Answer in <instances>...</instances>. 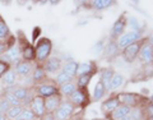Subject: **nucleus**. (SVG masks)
<instances>
[{"label":"nucleus","mask_w":153,"mask_h":120,"mask_svg":"<svg viewBox=\"0 0 153 120\" xmlns=\"http://www.w3.org/2000/svg\"><path fill=\"white\" fill-rule=\"evenodd\" d=\"M33 46H35V52H36V63L42 65L51 55L52 42L50 38L41 37V38H38L37 42Z\"/></svg>","instance_id":"f257e3e1"},{"label":"nucleus","mask_w":153,"mask_h":120,"mask_svg":"<svg viewBox=\"0 0 153 120\" xmlns=\"http://www.w3.org/2000/svg\"><path fill=\"white\" fill-rule=\"evenodd\" d=\"M19 35L17 38V42L19 47H21V54H22V60L30 61L32 63L33 60H36V52H35V46L27 41V38L19 32Z\"/></svg>","instance_id":"f03ea898"},{"label":"nucleus","mask_w":153,"mask_h":120,"mask_svg":"<svg viewBox=\"0 0 153 120\" xmlns=\"http://www.w3.org/2000/svg\"><path fill=\"white\" fill-rule=\"evenodd\" d=\"M36 89V96H40L42 98L50 97V96H55V95H60L59 87L54 83V82H42L40 84L35 86Z\"/></svg>","instance_id":"7ed1b4c3"},{"label":"nucleus","mask_w":153,"mask_h":120,"mask_svg":"<svg viewBox=\"0 0 153 120\" xmlns=\"http://www.w3.org/2000/svg\"><path fill=\"white\" fill-rule=\"evenodd\" d=\"M140 38H142V36H140L139 31H129V32L123 33V35L117 38L116 44L119 46V49L124 50L125 47L135 44V42H138V41H140Z\"/></svg>","instance_id":"20e7f679"},{"label":"nucleus","mask_w":153,"mask_h":120,"mask_svg":"<svg viewBox=\"0 0 153 120\" xmlns=\"http://www.w3.org/2000/svg\"><path fill=\"white\" fill-rule=\"evenodd\" d=\"M75 111V106L69 101H63L60 106L54 113V116L56 120H69Z\"/></svg>","instance_id":"39448f33"},{"label":"nucleus","mask_w":153,"mask_h":120,"mask_svg":"<svg viewBox=\"0 0 153 120\" xmlns=\"http://www.w3.org/2000/svg\"><path fill=\"white\" fill-rule=\"evenodd\" d=\"M68 101L70 104H73L74 106L76 107H84L85 105H88L89 98H88V91L87 89H79L76 88L73 93L69 96Z\"/></svg>","instance_id":"423d86ee"},{"label":"nucleus","mask_w":153,"mask_h":120,"mask_svg":"<svg viewBox=\"0 0 153 120\" xmlns=\"http://www.w3.org/2000/svg\"><path fill=\"white\" fill-rule=\"evenodd\" d=\"M138 57L143 64H151L153 61V44L148 40H143Z\"/></svg>","instance_id":"0eeeda50"},{"label":"nucleus","mask_w":153,"mask_h":120,"mask_svg":"<svg viewBox=\"0 0 153 120\" xmlns=\"http://www.w3.org/2000/svg\"><path fill=\"white\" fill-rule=\"evenodd\" d=\"M28 107H30L35 115L38 119H42L46 114V109H45V98L40 97V96H33L32 100L28 104Z\"/></svg>","instance_id":"6e6552de"},{"label":"nucleus","mask_w":153,"mask_h":120,"mask_svg":"<svg viewBox=\"0 0 153 120\" xmlns=\"http://www.w3.org/2000/svg\"><path fill=\"white\" fill-rule=\"evenodd\" d=\"M125 28H126V17H125V13H123L111 28V35H110L111 40H117L123 33H125Z\"/></svg>","instance_id":"1a4fd4ad"},{"label":"nucleus","mask_w":153,"mask_h":120,"mask_svg":"<svg viewBox=\"0 0 153 120\" xmlns=\"http://www.w3.org/2000/svg\"><path fill=\"white\" fill-rule=\"evenodd\" d=\"M142 42H143V40L138 41V42H135V44L128 46L123 50V56H124V59H125V61H128V63H133V61L137 59L138 54H139V50H140V46H142Z\"/></svg>","instance_id":"9d476101"},{"label":"nucleus","mask_w":153,"mask_h":120,"mask_svg":"<svg viewBox=\"0 0 153 120\" xmlns=\"http://www.w3.org/2000/svg\"><path fill=\"white\" fill-rule=\"evenodd\" d=\"M116 97L120 105H126V106H130V107L139 106L140 96H138L135 93H119Z\"/></svg>","instance_id":"9b49d317"},{"label":"nucleus","mask_w":153,"mask_h":120,"mask_svg":"<svg viewBox=\"0 0 153 120\" xmlns=\"http://www.w3.org/2000/svg\"><path fill=\"white\" fill-rule=\"evenodd\" d=\"M42 66H44V69L46 73L49 74H54V73H57V72H60L61 69V60L59 59V57H55V56H50L49 59H47L44 64H42Z\"/></svg>","instance_id":"f8f14e48"},{"label":"nucleus","mask_w":153,"mask_h":120,"mask_svg":"<svg viewBox=\"0 0 153 120\" xmlns=\"http://www.w3.org/2000/svg\"><path fill=\"white\" fill-rule=\"evenodd\" d=\"M12 92L19 100V101L23 104V106H25V104L26 105L30 104V101L33 97V96H31V91L28 89L27 87H13Z\"/></svg>","instance_id":"ddd939ff"},{"label":"nucleus","mask_w":153,"mask_h":120,"mask_svg":"<svg viewBox=\"0 0 153 120\" xmlns=\"http://www.w3.org/2000/svg\"><path fill=\"white\" fill-rule=\"evenodd\" d=\"M63 102L61 95H55V96H50V97L45 98V109H46V114H54L57 107L60 106V104Z\"/></svg>","instance_id":"4468645a"},{"label":"nucleus","mask_w":153,"mask_h":120,"mask_svg":"<svg viewBox=\"0 0 153 120\" xmlns=\"http://www.w3.org/2000/svg\"><path fill=\"white\" fill-rule=\"evenodd\" d=\"M33 70V65L30 61H25L21 60L18 64L14 65V72L17 75H22V77H27L31 74V72Z\"/></svg>","instance_id":"2eb2a0df"},{"label":"nucleus","mask_w":153,"mask_h":120,"mask_svg":"<svg viewBox=\"0 0 153 120\" xmlns=\"http://www.w3.org/2000/svg\"><path fill=\"white\" fill-rule=\"evenodd\" d=\"M119 105H120V102H119L117 97H116V96H112V97L107 98L106 101H103V104H102V111L106 115H111L115 110L119 107Z\"/></svg>","instance_id":"dca6fc26"},{"label":"nucleus","mask_w":153,"mask_h":120,"mask_svg":"<svg viewBox=\"0 0 153 120\" xmlns=\"http://www.w3.org/2000/svg\"><path fill=\"white\" fill-rule=\"evenodd\" d=\"M131 109L133 107L126 106V105H119V107L111 114V119L112 120H124L126 116L130 115Z\"/></svg>","instance_id":"f3484780"},{"label":"nucleus","mask_w":153,"mask_h":120,"mask_svg":"<svg viewBox=\"0 0 153 120\" xmlns=\"http://www.w3.org/2000/svg\"><path fill=\"white\" fill-rule=\"evenodd\" d=\"M45 79H46V72L44 69V66L40 65V64H36L35 69H33V74H32L33 83L40 84L42 82H45Z\"/></svg>","instance_id":"a211bd4d"},{"label":"nucleus","mask_w":153,"mask_h":120,"mask_svg":"<svg viewBox=\"0 0 153 120\" xmlns=\"http://www.w3.org/2000/svg\"><path fill=\"white\" fill-rule=\"evenodd\" d=\"M119 46L116 44V40H110L108 44L105 46V56H106V59H114L115 56L117 55V52H119Z\"/></svg>","instance_id":"6ab92c4d"},{"label":"nucleus","mask_w":153,"mask_h":120,"mask_svg":"<svg viewBox=\"0 0 153 120\" xmlns=\"http://www.w3.org/2000/svg\"><path fill=\"white\" fill-rule=\"evenodd\" d=\"M78 64L79 63H76V61H74V60H69L61 66V70L65 72V73L69 77H71V78H74V77L76 75V70H78Z\"/></svg>","instance_id":"aec40b11"},{"label":"nucleus","mask_w":153,"mask_h":120,"mask_svg":"<svg viewBox=\"0 0 153 120\" xmlns=\"http://www.w3.org/2000/svg\"><path fill=\"white\" fill-rule=\"evenodd\" d=\"M106 88H105V86L102 84L101 80H98L97 83L94 86V89H93V100L94 101H100V100H102L105 97V95H106Z\"/></svg>","instance_id":"412c9836"},{"label":"nucleus","mask_w":153,"mask_h":120,"mask_svg":"<svg viewBox=\"0 0 153 120\" xmlns=\"http://www.w3.org/2000/svg\"><path fill=\"white\" fill-rule=\"evenodd\" d=\"M114 75V72L111 69H102L101 72V82L102 84L105 86V88H106V91H110V82H111V78Z\"/></svg>","instance_id":"4be33fe9"},{"label":"nucleus","mask_w":153,"mask_h":120,"mask_svg":"<svg viewBox=\"0 0 153 120\" xmlns=\"http://www.w3.org/2000/svg\"><path fill=\"white\" fill-rule=\"evenodd\" d=\"M84 74H93V63H79L78 70H76V77Z\"/></svg>","instance_id":"5701e85b"},{"label":"nucleus","mask_w":153,"mask_h":120,"mask_svg":"<svg viewBox=\"0 0 153 120\" xmlns=\"http://www.w3.org/2000/svg\"><path fill=\"white\" fill-rule=\"evenodd\" d=\"M1 80H3L4 86L13 87V86L16 84V80H17V74H16V72H14V69H10L8 73H5V75L1 78Z\"/></svg>","instance_id":"b1692460"},{"label":"nucleus","mask_w":153,"mask_h":120,"mask_svg":"<svg viewBox=\"0 0 153 120\" xmlns=\"http://www.w3.org/2000/svg\"><path fill=\"white\" fill-rule=\"evenodd\" d=\"M76 89V84L75 82H69V83H65L63 86H60L59 87V91H60V95L61 96H66V97H69V96L74 92V91Z\"/></svg>","instance_id":"393cba45"},{"label":"nucleus","mask_w":153,"mask_h":120,"mask_svg":"<svg viewBox=\"0 0 153 120\" xmlns=\"http://www.w3.org/2000/svg\"><path fill=\"white\" fill-rule=\"evenodd\" d=\"M93 74H84V75H78L76 78V88L79 89H87V86L89 84L91 79H92Z\"/></svg>","instance_id":"a878e982"},{"label":"nucleus","mask_w":153,"mask_h":120,"mask_svg":"<svg viewBox=\"0 0 153 120\" xmlns=\"http://www.w3.org/2000/svg\"><path fill=\"white\" fill-rule=\"evenodd\" d=\"M73 80V78L71 77H69L68 74L65 73V72L63 70H60V72H57V74L55 77V84L57 86V87H60V86H63L65 83H69Z\"/></svg>","instance_id":"bb28decb"},{"label":"nucleus","mask_w":153,"mask_h":120,"mask_svg":"<svg viewBox=\"0 0 153 120\" xmlns=\"http://www.w3.org/2000/svg\"><path fill=\"white\" fill-rule=\"evenodd\" d=\"M23 109H25V106H12L10 109L8 110L7 113V118L9 120H18L19 116H21V114L23 111Z\"/></svg>","instance_id":"cd10ccee"},{"label":"nucleus","mask_w":153,"mask_h":120,"mask_svg":"<svg viewBox=\"0 0 153 120\" xmlns=\"http://www.w3.org/2000/svg\"><path fill=\"white\" fill-rule=\"evenodd\" d=\"M9 37H10V30H9L7 22L1 19L0 21V42L7 41Z\"/></svg>","instance_id":"c85d7f7f"},{"label":"nucleus","mask_w":153,"mask_h":120,"mask_svg":"<svg viewBox=\"0 0 153 120\" xmlns=\"http://www.w3.org/2000/svg\"><path fill=\"white\" fill-rule=\"evenodd\" d=\"M123 83H124V77L121 74L114 73L111 82H110V89H117L119 87H121Z\"/></svg>","instance_id":"c756f323"},{"label":"nucleus","mask_w":153,"mask_h":120,"mask_svg":"<svg viewBox=\"0 0 153 120\" xmlns=\"http://www.w3.org/2000/svg\"><path fill=\"white\" fill-rule=\"evenodd\" d=\"M115 1L112 0H94L91 4H92V7L94 9H97V10H103V9H106L108 7H111Z\"/></svg>","instance_id":"7c9ffc66"},{"label":"nucleus","mask_w":153,"mask_h":120,"mask_svg":"<svg viewBox=\"0 0 153 120\" xmlns=\"http://www.w3.org/2000/svg\"><path fill=\"white\" fill-rule=\"evenodd\" d=\"M37 119L38 118L35 115V113H33L30 107L25 106V109H23V111H22L21 116H19L18 120H37Z\"/></svg>","instance_id":"2f4dec72"},{"label":"nucleus","mask_w":153,"mask_h":120,"mask_svg":"<svg viewBox=\"0 0 153 120\" xmlns=\"http://www.w3.org/2000/svg\"><path fill=\"white\" fill-rule=\"evenodd\" d=\"M130 118L131 120H143V118H144V109L140 106L133 107L130 111Z\"/></svg>","instance_id":"473e14b6"},{"label":"nucleus","mask_w":153,"mask_h":120,"mask_svg":"<svg viewBox=\"0 0 153 120\" xmlns=\"http://www.w3.org/2000/svg\"><path fill=\"white\" fill-rule=\"evenodd\" d=\"M10 107L12 106L9 105V102L5 100V97H4V96H0V114H1V115H7L8 110Z\"/></svg>","instance_id":"72a5a7b5"},{"label":"nucleus","mask_w":153,"mask_h":120,"mask_svg":"<svg viewBox=\"0 0 153 120\" xmlns=\"http://www.w3.org/2000/svg\"><path fill=\"white\" fill-rule=\"evenodd\" d=\"M10 69H12V65L10 64H8L4 60L0 59V79H1L5 75V73H8Z\"/></svg>","instance_id":"f704fd0d"},{"label":"nucleus","mask_w":153,"mask_h":120,"mask_svg":"<svg viewBox=\"0 0 153 120\" xmlns=\"http://www.w3.org/2000/svg\"><path fill=\"white\" fill-rule=\"evenodd\" d=\"M40 35H41V28L40 27H35V28H33V31H32V42H33V45L37 42Z\"/></svg>","instance_id":"c9c22d12"},{"label":"nucleus","mask_w":153,"mask_h":120,"mask_svg":"<svg viewBox=\"0 0 153 120\" xmlns=\"http://www.w3.org/2000/svg\"><path fill=\"white\" fill-rule=\"evenodd\" d=\"M144 115H147L148 118H153V102L148 104L144 107Z\"/></svg>","instance_id":"e433bc0d"},{"label":"nucleus","mask_w":153,"mask_h":120,"mask_svg":"<svg viewBox=\"0 0 153 120\" xmlns=\"http://www.w3.org/2000/svg\"><path fill=\"white\" fill-rule=\"evenodd\" d=\"M8 49H9V46H8V44H7L5 41H4V42H0V57H1L4 54H5Z\"/></svg>","instance_id":"4c0bfd02"},{"label":"nucleus","mask_w":153,"mask_h":120,"mask_svg":"<svg viewBox=\"0 0 153 120\" xmlns=\"http://www.w3.org/2000/svg\"><path fill=\"white\" fill-rule=\"evenodd\" d=\"M103 45V42L101 41V42H98L97 45H96V47L93 49V51L94 52H97V54H102L103 52V50H105V46H102Z\"/></svg>","instance_id":"58836bf2"},{"label":"nucleus","mask_w":153,"mask_h":120,"mask_svg":"<svg viewBox=\"0 0 153 120\" xmlns=\"http://www.w3.org/2000/svg\"><path fill=\"white\" fill-rule=\"evenodd\" d=\"M41 120H56V119L54 116V114H45V116L42 118Z\"/></svg>","instance_id":"ea45409f"},{"label":"nucleus","mask_w":153,"mask_h":120,"mask_svg":"<svg viewBox=\"0 0 153 120\" xmlns=\"http://www.w3.org/2000/svg\"><path fill=\"white\" fill-rule=\"evenodd\" d=\"M0 120H8L7 115H1V114H0Z\"/></svg>","instance_id":"a19ab883"},{"label":"nucleus","mask_w":153,"mask_h":120,"mask_svg":"<svg viewBox=\"0 0 153 120\" xmlns=\"http://www.w3.org/2000/svg\"><path fill=\"white\" fill-rule=\"evenodd\" d=\"M146 120H153V118H147Z\"/></svg>","instance_id":"79ce46f5"},{"label":"nucleus","mask_w":153,"mask_h":120,"mask_svg":"<svg viewBox=\"0 0 153 120\" xmlns=\"http://www.w3.org/2000/svg\"><path fill=\"white\" fill-rule=\"evenodd\" d=\"M1 19H3V17H1V14H0V21H1Z\"/></svg>","instance_id":"37998d69"},{"label":"nucleus","mask_w":153,"mask_h":120,"mask_svg":"<svg viewBox=\"0 0 153 120\" xmlns=\"http://www.w3.org/2000/svg\"><path fill=\"white\" fill-rule=\"evenodd\" d=\"M92 120H98V119H92Z\"/></svg>","instance_id":"c03bdc74"}]
</instances>
